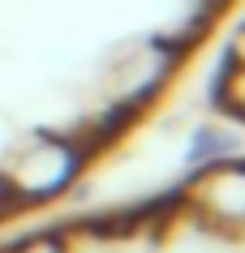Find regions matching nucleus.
Returning a JSON list of instances; mask_svg holds the SVG:
<instances>
[{"label": "nucleus", "mask_w": 245, "mask_h": 253, "mask_svg": "<svg viewBox=\"0 0 245 253\" xmlns=\"http://www.w3.org/2000/svg\"><path fill=\"white\" fill-rule=\"evenodd\" d=\"M172 69H177V52H172L163 39L121 52L108 65V73H103L108 107H112V112H121V116H125V112H134V107H142L147 99H155V94L163 90V82L172 78Z\"/></svg>", "instance_id": "f03ea898"}, {"label": "nucleus", "mask_w": 245, "mask_h": 253, "mask_svg": "<svg viewBox=\"0 0 245 253\" xmlns=\"http://www.w3.org/2000/svg\"><path fill=\"white\" fill-rule=\"evenodd\" d=\"M82 163H86V146L78 137H56V133H35L30 142L4 159L0 168V189L22 206H39L73 189Z\"/></svg>", "instance_id": "f257e3e1"}, {"label": "nucleus", "mask_w": 245, "mask_h": 253, "mask_svg": "<svg viewBox=\"0 0 245 253\" xmlns=\"http://www.w3.org/2000/svg\"><path fill=\"white\" fill-rule=\"evenodd\" d=\"M9 253H65V245L56 236H35V240H22V245H13Z\"/></svg>", "instance_id": "20e7f679"}, {"label": "nucleus", "mask_w": 245, "mask_h": 253, "mask_svg": "<svg viewBox=\"0 0 245 253\" xmlns=\"http://www.w3.org/2000/svg\"><path fill=\"white\" fill-rule=\"evenodd\" d=\"M185 206L202 223L219 227L228 236H245V163L237 159L206 163L194 176V185L185 189Z\"/></svg>", "instance_id": "7ed1b4c3"}]
</instances>
